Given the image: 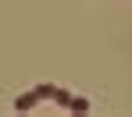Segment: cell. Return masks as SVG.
I'll return each instance as SVG.
<instances>
[{"label": "cell", "instance_id": "6da1fadb", "mask_svg": "<svg viewBox=\"0 0 132 117\" xmlns=\"http://www.w3.org/2000/svg\"><path fill=\"white\" fill-rule=\"evenodd\" d=\"M36 99H39L36 92H25V96H18V99H14V110H32V107H36Z\"/></svg>", "mask_w": 132, "mask_h": 117}]
</instances>
